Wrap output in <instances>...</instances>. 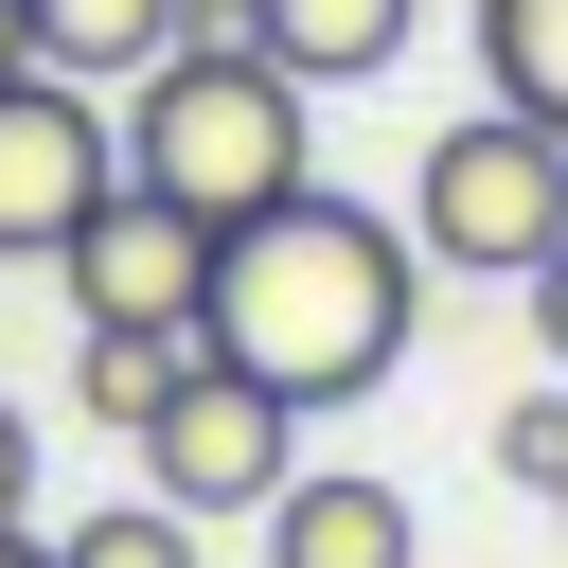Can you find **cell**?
I'll return each instance as SVG.
<instances>
[{
	"instance_id": "cell-10",
	"label": "cell",
	"mask_w": 568,
	"mask_h": 568,
	"mask_svg": "<svg viewBox=\"0 0 568 568\" xmlns=\"http://www.w3.org/2000/svg\"><path fill=\"white\" fill-rule=\"evenodd\" d=\"M178 373H195V337H160V320H89V355H71V408H89L106 444H142Z\"/></svg>"
},
{
	"instance_id": "cell-4",
	"label": "cell",
	"mask_w": 568,
	"mask_h": 568,
	"mask_svg": "<svg viewBox=\"0 0 568 568\" xmlns=\"http://www.w3.org/2000/svg\"><path fill=\"white\" fill-rule=\"evenodd\" d=\"M284 462H302V408L195 337V373H178V390H160V426H142V497H178V515L213 532V515H266V497H284Z\"/></svg>"
},
{
	"instance_id": "cell-13",
	"label": "cell",
	"mask_w": 568,
	"mask_h": 568,
	"mask_svg": "<svg viewBox=\"0 0 568 568\" xmlns=\"http://www.w3.org/2000/svg\"><path fill=\"white\" fill-rule=\"evenodd\" d=\"M497 479H532V497H568V373L497 408Z\"/></svg>"
},
{
	"instance_id": "cell-17",
	"label": "cell",
	"mask_w": 568,
	"mask_h": 568,
	"mask_svg": "<svg viewBox=\"0 0 568 568\" xmlns=\"http://www.w3.org/2000/svg\"><path fill=\"white\" fill-rule=\"evenodd\" d=\"M178 18H195V36H231V18H248V0H178Z\"/></svg>"
},
{
	"instance_id": "cell-12",
	"label": "cell",
	"mask_w": 568,
	"mask_h": 568,
	"mask_svg": "<svg viewBox=\"0 0 568 568\" xmlns=\"http://www.w3.org/2000/svg\"><path fill=\"white\" fill-rule=\"evenodd\" d=\"M53 568H213V550H195V515H178V497H106V515H71V532H53Z\"/></svg>"
},
{
	"instance_id": "cell-5",
	"label": "cell",
	"mask_w": 568,
	"mask_h": 568,
	"mask_svg": "<svg viewBox=\"0 0 568 568\" xmlns=\"http://www.w3.org/2000/svg\"><path fill=\"white\" fill-rule=\"evenodd\" d=\"M106 178H124L106 89H71V71H0V266H53V248L89 231Z\"/></svg>"
},
{
	"instance_id": "cell-8",
	"label": "cell",
	"mask_w": 568,
	"mask_h": 568,
	"mask_svg": "<svg viewBox=\"0 0 568 568\" xmlns=\"http://www.w3.org/2000/svg\"><path fill=\"white\" fill-rule=\"evenodd\" d=\"M231 36H248L266 71H302V89H373V71L426 36V0H248Z\"/></svg>"
},
{
	"instance_id": "cell-19",
	"label": "cell",
	"mask_w": 568,
	"mask_h": 568,
	"mask_svg": "<svg viewBox=\"0 0 568 568\" xmlns=\"http://www.w3.org/2000/svg\"><path fill=\"white\" fill-rule=\"evenodd\" d=\"M550 515H568V497H550Z\"/></svg>"
},
{
	"instance_id": "cell-9",
	"label": "cell",
	"mask_w": 568,
	"mask_h": 568,
	"mask_svg": "<svg viewBox=\"0 0 568 568\" xmlns=\"http://www.w3.org/2000/svg\"><path fill=\"white\" fill-rule=\"evenodd\" d=\"M36 18V71H71V89H124V71H160L195 18L178 0H18Z\"/></svg>"
},
{
	"instance_id": "cell-6",
	"label": "cell",
	"mask_w": 568,
	"mask_h": 568,
	"mask_svg": "<svg viewBox=\"0 0 568 568\" xmlns=\"http://www.w3.org/2000/svg\"><path fill=\"white\" fill-rule=\"evenodd\" d=\"M53 284H71V320H160V337H195V302H213V231H195L178 195L106 178L89 231L53 248Z\"/></svg>"
},
{
	"instance_id": "cell-11",
	"label": "cell",
	"mask_w": 568,
	"mask_h": 568,
	"mask_svg": "<svg viewBox=\"0 0 568 568\" xmlns=\"http://www.w3.org/2000/svg\"><path fill=\"white\" fill-rule=\"evenodd\" d=\"M479 71H497V106H532L568 142V0H479Z\"/></svg>"
},
{
	"instance_id": "cell-16",
	"label": "cell",
	"mask_w": 568,
	"mask_h": 568,
	"mask_svg": "<svg viewBox=\"0 0 568 568\" xmlns=\"http://www.w3.org/2000/svg\"><path fill=\"white\" fill-rule=\"evenodd\" d=\"M0 71H36V18H18V0H0Z\"/></svg>"
},
{
	"instance_id": "cell-15",
	"label": "cell",
	"mask_w": 568,
	"mask_h": 568,
	"mask_svg": "<svg viewBox=\"0 0 568 568\" xmlns=\"http://www.w3.org/2000/svg\"><path fill=\"white\" fill-rule=\"evenodd\" d=\"M532 355L568 373V231H550V266H532Z\"/></svg>"
},
{
	"instance_id": "cell-3",
	"label": "cell",
	"mask_w": 568,
	"mask_h": 568,
	"mask_svg": "<svg viewBox=\"0 0 568 568\" xmlns=\"http://www.w3.org/2000/svg\"><path fill=\"white\" fill-rule=\"evenodd\" d=\"M550 231H568V142H550L532 106H479V124L426 142V178H408V248H426L444 284H532Z\"/></svg>"
},
{
	"instance_id": "cell-1",
	"label": "cell",
	"mask_w": 568,
	"mask_h": 568,
	"mask_svg": "<svg viewBox=\"0 0 568 568\" xmlns=\"http://www.w3.org/2000/svg\"><path fill=\"white\" fill-rule=\"evenodd\" d=\"M408 320H426V248H408L390 213H355L337 178H302V195H266V213L213 231V302H195V337H213L231 373H266L284 408H355V390H390V373H408Z\"/></svg>"
},
{
	"instance_id": "cell-18",
	"label": "cell",
	"mask_w": 568,
	"mask_h": 568,
	"mask_svg": "<svg viewBox=\"0 0 568 568\" xmlns=\"http://www.w3.org/2000/svg\"><path fill=\"white\" fill-rule=\"evenodd\" d=\"M0 568H53V550H36V532H0Z\"/></svg>"
},
{
	"instance_id": "cell-7",
	"label": "cell",
	"mask_w": 568,
	"mask_h": 568,
	"mask_svg": "<svg viewBox=\"0 0 568 568\" xmlns=\"http://www.w3.org/2000/svg\"><path fill=\"white\" fill-rule=\"evenodd\" d=\"M266 568H426V532H408L390 479H355V462H284V497H266Z\"/></svg>"
},
{
	"instance_id": "cell-14",
	"label": "cell",
	"mask_w": 568,
	"mask_h": 568,
	"mask_svg": "<svg viewBox=\"0 0 568 568\" xmlns=\"http://www.w3.org/2000/svg\"><path fill=\"white\" fill-rule=\"evenodd\" d=\"M36 515V426H18V390H0V532Z\"/></svg>"
},
{
	"instance_id": "cell-2",
	"label": "cell",
	"mask_w": 568,
	"mask_h": 568,
	"mask_svg": "<svg viewBox=\"0 0 568 568\" xmlns=\"http://www.w3.org/2000/svg\"><path fill=\"white\" fill-rule=\"evenodd\" d=\"M302 71H266L248 36H178L160 71H124V106H106V142H124V178L142 195H178L195 231H231V213H266V195H302L320 178V142H302Z\"/></svg>"
}]
</instances>
